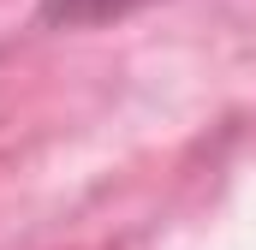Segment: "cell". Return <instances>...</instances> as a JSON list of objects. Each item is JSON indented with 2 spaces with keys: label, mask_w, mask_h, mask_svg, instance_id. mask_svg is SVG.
<instances>
[{
  "label": "cell",
  "mask_w": 256,
  "mask_h": 250,
  "mask_svg": "<svg viewBox=\"0 0 256 250\" xmlns=\"http://www.w3.org/2000/svg\"><path fill=\"white\" fill-rule=\"evenodd\" d=\"M155 0H42L36 6V24L48 30H96V24H120L131 12H143Z\"/></svg>",
  "instance_id": "cell-1"
}]
</instances>
